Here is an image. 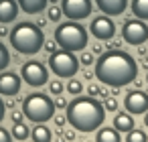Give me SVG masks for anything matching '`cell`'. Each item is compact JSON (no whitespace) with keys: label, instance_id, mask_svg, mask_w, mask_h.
Returning a JSON list of instances; mask_svg holds the SVG:
<instances>
[{"label":"cell","instance_id":"1f68e13d","mask_svg":"<svg viewBox=\"0 0 148 142\" xmlns=\"http://www.w3.org/2000/svg\"><path fill=\"white\" fill-rule=\"evenodd\" d=\"M87 93H89V97H95V95H99V87L97 85H89L87 87Z\"/></svg>","mask_w":148,"mask_h":142},{"label":"cell","instance_id":"3957f363","mask_svg":"<svg viewBox=\"0 0 148 142\" xmlns=\"http://www.w3.org/2000/svg\"><path fill=\"white\" fill-rule=\"evenodd\" d=\"M8 39H10V45L14 47V51H18L21 55H35L45 45V35H43L41 27L33 25V23H18L10 31Z\"/></svg>","mask_w":148,"mask_h":142},{"label":"cell","instance_id":"277c9868","mask_svg":"<svg viewBox=\"0 0 148 142\" xmlns=\"http://www.w3.org/2000/svg\"><path fill=\"white\" fill-rule=\"evenodd\" d=\"M87 41H89L87 29L81 27L77 21L61 23V25H57V29H55V43H57L61 49H65V51H71V53L83 51V49L87 47Z\"/></svg>","mask_w":148,"mask_h":142},{"label":"cell","instance_id":"5bb4252c","mask_svg":"<svg viewBox=\"0 0 148 142\" xmlns=\"http://www.w3.org/2000/svg\"><path fill=\"white\" fill-rule=\"evenodd\" d=\"M16 16H18V2L16 0H0V23L2 25L14 23Z\"/></svg>","mask_w":148,"mask_h":142},{"label":"cell","instance_id":"7c38bea8","mask_svg":"<svg viewBox=\"0 0 148 142\" xmlns=\"http://www.w3.org/2000/svg\"><path fill=\"white\" fill-rule=\"evenodd\" d=\"M21 91V77L12 71L0 73V93L2 95H16Z\"/></svg>","mask_w":148,"mask_h":142},{"label":"cell","instance_id":"e0dca14e","mask_svg":"<svg viewBox=\"0 0 148 142\" xmlns=\"http://www.w3.org/2000/svg\"><path fill=\"white\" fill-rule=\"evenodd\" d=\"M95 142H122V136L120 132L112 126H99L97 128V134H95Z\"/></svg>","mask_w":148,"mask_h":142},{"label":"cell","instance_id":"6da1fadb","mask_svg":"<svg viewBox=\"0 0 148 142\" xmlns=\"http://www.w3.org/2000/svg\"><path fill=\"white\" fill-rule=\"evenodd\" d=\"M93 65H95V77L103 85L114 89L130 85L138 77V63L126 51L110 49L108 53H101Z\"/></svg>","mask_w":148,"mask_h":142},{"label":"cell","instance_id":"ac0fdd59","mask_svg":"<svg viewBox=\"0 0 148 142\" xmlns=\"http://www.w3.org/2000/svg\"><path fill=\"white\" fill-rule=\"evenodd\" d=\"M31 138H33V142H51L53 134H51V130L45 124H37L31 130Z\"/></svg>","mask_w":148,"mask_h":142},{"label":"cell","instance_id":"30bf717a","mask_svg":"<svg viewBox=\"0 0 148 142\" xmlns=\"http://www.w3.org/2000/svg\"><path fill=\"white\" fill-rule=\"evenodd\" d=\"M89 31L97 41H112L116 37V25H114L112 16H108V14L95 16L89 25Z\"/></svg>","mask_w":148,"mask_h":142},{"label":"cell","instance_id":"7402d4cb","mask_svg":"<svg viewBox=\"0 0 148 142\" xmlns=\"http://www.w3.org/2000/svg\"><path fill=\"white\" fill-rule=\"evenodd\" d=\"M65 89H67V91H69V93H71V95H79V93H81V91H83V83H81V81H79V79H73V77H71V79H69V83H67V87H65Z\"/></svg>","mask_w":148,"mask_h":142},{"label":"cell","instance_id":"9c48e42d","mask_svg":"<svg viewBox=\"0 0 148 142\" xmlns=\"http://www.w3.org/2000/svg\"><path fill=\"white\" fill-rule=\"evenodd\" d=\"M61 10L69 21H83L91 14L93 4L91 0H61Z\"/></svg>","mask_w":148,"mask_h":142},{"label":"cell","instance_id":"603a6c76","mask_svg":"<svg viewBox=\"0 0 148 142\" xmlns=\"http://www.w3.org/2000/svg\"><path fill=\"white\" fill-rule=\"evenodd\" d=\"M8 63H10V53L2 43H0V71H4L8 67Z\"/></svg>","mask_w":148,"mask_h":142},{"label":"cell","instance_id":"f35d334b","mask_svg":"<svg viewBox=\"0 0 148 142\" xmlns=\"http://www.w3.org/2000/svg\"><path fill=\"white\" fill-rule=\"evenodd\" d=\"M146 83H148V73H146Z\"/></svg>","mask_w":148,"mask_h":142},{"label":"cell","instance_id":"8d00e7d4","mask_svg":"<svg viewBox=\"0 0 148 142\" xmlns=\"http://www.w3.org/2000/svg\"><path fill=\"white\" fill-rule=\"evenodd\" d=\"M118 47H120V43H118V41H114V43L110 45V49H118Z\"/></svg>","mask_w":148,"mask_h":142},{"label":"cell","instance_id":"4316f807","mask_svg":"<svg viewBox=\"0 0 148 142\" xmlns=\"http://www.w3.org/2000/svg\"><path fill=\"white\" fill-rule=\"evenodd\" d=\"M79 63H83L85 67H87V65H93V53L83 51V53H81V57H79Z\"/></svg>","mask_w":148,"mask_h":142},{"label":"cell","instance_id":"52a82bcc","mask_svg":"<svg viewBox=\"0 0 148 142\" xmlns=\"http://www.w3.org/2000/svg\"><path fill=\"white\" fill-rule=\"evenodd\" d=\"M21 77L31 87H41V85L49 83V69L41 61H27L21 69Z\"/></svg>","mask_w":148,"mask_h":142},{"label":"cell","instance_id":"cb8c5ba5","mask_svg":"<svg viewBox=\"0 0 148 142\" xmlns=\"http://www.w3.org/2000/svg\"><path fill=\"white\" fill-rule=\"evenodd\" d=\"M47 14H49V21H53V23H59L61 21V16H63V10H61V6H49V10H47Z\"/></svg>","mask_w":148,"mask_h":142},{"label":"cell","instance_id":"4fadbf2b","mask_svg":"<svg viewBox=\"0 0 148 142\" xmlns=\"http://www.w3.org/2000/svg\"><path fill=\"white\" fill-rule=\"evenodd\" d=\"M95 4L101 10V14L118 16V14H124V10L128 8V0H95Z\"/></svg>","mask_w":148,"mask_h":142},{"label":"cell","instance_id":"44dd1931","mask_svg":"<svg viewBox=\"0 0 148 142\" xmlns=\"http://www.w3.org/2000/svg\"><path fill=\"white\" fill-rule=\"evenodd\" d=\"M124 142H148V136H146L144 130H140V128H132V130L126 134V140H124Z\"/></svg>","mask_w":148,"mask_h":142},{"label":"cell","instance_id":"e575fe53","mask_svg":"<svg viewBox=\"0 0 148 142\" xmlns=\"http://www.w3.org/2000/svg\"><path fill=\"white\" fill-rule=\"evenodd\" d=\"M65 138H67V140H73V138H75V132H73V130H67V132H65Z\"/></svg>","mask_w":148,"mask_h":142},{"label":"cell","instance_id":"8992f818","mask_svg":"<svg viewBox=\"0 0 148 142\" xmlns=\"http://www.w3.org/2000/svg\"><path fill=\"white\" fill-rule=\"evenodd\" d=\"M49 69L61 79H71L79 71V59L71 51L57 49L55 53L49 55Z\"/></svg>","mask_w":148,"mask_h":142},{"label":"cell","instance_id":"f1b7e54d","mask_svg":"<svg viewBox=\"0 0 148 142\" xmlns=\"http://www.w3.org/2000/svg\"><path fill=\"white\" fill-rule=\"evenodd\" d=\"M0 142H12L10 132H8V130H4V128H0Z\"/></svg>","mask_w":148,"mask_h":142},{"label":"cell","instance_id":"5b68a950","mask_svg":"<svg viewBox=\"0 0 148 142\" xmlns=\"http://www.w3.org/2000/svg\"><path fill=\"white\" fill-rule=\"evenodd\" d=\"M55 110H57V108H55V102H53L49 95L41 93V91L27 95L25 102H23V114H25V118H29V120L35 122V124H45V122H49V120L55 116Z\"/></svg>","mask_w":148,"mask_h":142},{"label":"cell","instance_id":"8fae6325","mask_svg":"<svg viewBox=\"0 0 148 142\" xmlns=\"http://www.w3.org/2000/svg\"><path fill=\"white\" fill-rule=\"evenodd\" d=\"M124 108H126V112H130L132 116L146 114V112H148V93L142 91V89H132V91H128L126 97H124Z\"/></svg>","mask_w":148,"mask_h":142},{"label":"cell","instance_id":"9a60e30c","mask_svg":"<svg viewBox=\"0 0 148 142\" xmlns=\"http://www.w3.org/2000/svg\"><path fill=\"white\" fill-rule=\"evenodd\" d=\"M114 128L120 132V134H128L132 128H136V122H134V116L130 112H120L114 116Z\"/></svg>","mask_w":148,"mask_h":142},{"label":"cell","instance_id":"4dcf8cb0","mask_svg":"<svg viewBox=\"0 0 148 142\" xmlns=\"http://www.w3.org/2000/svg\"><path fill=\"white\" fill-rule=\"evenodd\" d=\"M53 118H55V124H57V128H63V126H65V122H67V118H65V116H57V114H55Z\"/></svg>","mask_w":148,"mask_h":142},{"label":"cell","instance_id":"7a4b0ae2","mask_svg":"<svg viewBox=\"0 0 148 142\" xmlns=\"http://www.w3.org/2000/svg\"><path fill=\"white\" fill-rule=\"evenodd\" d=\"M65 110H67L65 114L67 122L77 132H95L99 126H103L106 110H103V104L97 102L95 97L77 95L71 104H67Z\"/></svg>","mask_w":148,"mask_h":142},{"label":"cell","instance_id":"836d02e7","mask_svg":"<svg viewBox=\"0 0 148 142\" xmlns=\"http://www.w3.org/2000/svg\"><path fill=\"white\" fill-rule=\"evenodd\" d=\"M4 110H6V108H4V102L0 99V122L4 120Z\"/></svg>","mask_w":148,"mask_h":142},{"label":"cell","instance_id":"f546056e","mask_svg":"<svg viewBox=\"0 0 148 142\" xmlns=\"http://www.w3.org/2000/svg\"><path fill=\"white\" fill-rule=\"evenodd\" d=\"M43 47H45V49H47V51H49V53H55V51H57V47H59V45H57V43H55V41H47V43H45V45H43Z\"/></svg>","mask_w":148,"mask_h":142},{"label":"cell","instance_id":"74e56055","mask_svg":"<svg viewBox=\"0 0 148 142\" xmlns=\"http://www.w3.org/2000/svg\"><path fill=\"white\" fill-rule=\"evenodd\" d=\"M144 126H146V128H148V112H146V114H144Z\"/></svg>","mask_w":148,"mask_h":142},{"label":"cell","instance_id":"83f0119b","mask_svg":"<svg viewBox=\"0 0 148 142\" xmlns=\"http://www.w3.org/2000/svg\"><path fill=\"white\" fill-rule=\"evenodd\" d=\"M55 108H59V110H63V108H67V99L63 97V95H55Z\"/></svg>","mask_w":148,"mask_h":142},{"label":"cell","instance_id":"d6a6232c","mask_svg":"<svg viewBox=\"0 0 148 142\" xmlns=\"http://www.w3.org/2000/svg\"><path fill=\"white\" fill-rule=\"evenodd\" d=\"M23 116H25L23 112H12V114H10V118H12V124H16V122H23Z\"/></svg>","mask_w":148,"mask_h":142},{"label":"cell","instance_id":"ffe728a7","mask_svg":"<svg viewBox=\"0 0 148 142\" xmlns=\"http://www.w3.org/2000/svg\"><path fill=\"white\" fill-rule=\"evenodd\" d=\"M10 136L14 138V140H27L29 136H31V130L27 128V124H23V122H16L14 126H12V132H10Z\"/></svg>","mask_w":148,"mask_h":142},{"label":"cell","instance_id":"d6986e66","mask_svg":"<svg viewBox=\"0 0 148 142\" xmlns=\"http://www.w3.org/2000/svg\"><path fill=\"white\" fill-rule=\"evenodd\" d=\"M130 8H132V12L136 14V19L148 21V0H132Z\"/></svg>","mask_w":148,"mask_h":142},{"label":"cell","instance_id":"d590c367","mask_svg":"<svg viewBox=\"0 0 148 142\" xmlns=\"http://www.w3.org/2000/svg\"><path fill=\"white\" fill-rule=\"evenodd\" d=\"M93 53H95V55H101V53H103V47H101V45L93 47Z\"/></svg>","mask_w":148,"mask_h":142},{"label":"cell","instance_id":"484cf974","mask_svg":"<svg viewBox=\"0 0 148 142\" xmlns=\"http://www.w3.org/2000/svg\"><path fill=\"white\" fill-rule=\"evenodd\" d=\"M49 91H51L53 95H61V93H63V81H61V79L49 81Z\"/></svg>","mask_w":148,"mask_h":142},{"label":"cell","instance_id":"d4e9b609","mask_svg":"<svg viewBox=\"0 0 148 142\" xmlns=\"http://www.w3.org/2000/svg\"><path fill=\"white\" fill-rule=\"evenodd\" d=\"M103 110L106 112H116L118 110V99L114 95H106L103 97Z\"/></svg>","mask_w":148,"mask_h":142},{"label":"cell","instance_id":"ba28073f","mask_svg":"<svg viewBox=\"0 0 148 142\" xmlns=\"http://www.w3.org/2000/svg\"><path fill=\"white\" fill-rule=\"evenodd\" d=\"M122 39L128 45H144L148 41V25H144L140 19H130L122 27Z\"/></svg>","mask_w":148,"mask_h":142},{"label":"cell","instance_id":"2e32d148","mask_svg":"<svg viewBox=\"0 0 148 142\" xmlns=\"http://www.w3.org/2000/svg\"><path fill=\"white\" fill-rule=\"evenodd\" d=\"M18 2V8H23V12L27 14H41L47 4H49V0H16Z\"/></svg>","mask_w":148,"mask_h":142}]
</instances>
